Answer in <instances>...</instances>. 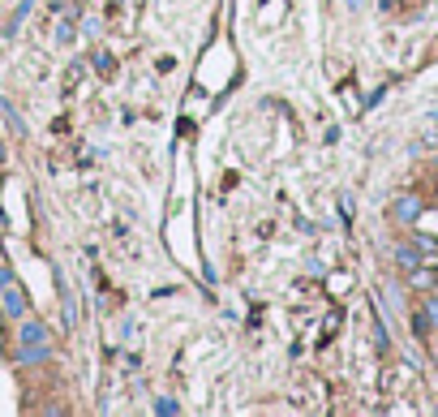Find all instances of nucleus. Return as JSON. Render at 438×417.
Returning a JSON list of instances; mask_svg holds the SVG:
<instances>
[{"instance_id": "nucleus-12", "label": "nucleus", "mask_w": 438, "mask_h": 417, "mask_svg": "<svg viewBox=\"0 0 438 417\" xmlns=\"http://www.w3.org/2000/svg\"><path fill=\"white\" fill-rule=\"evenodd\" d=\"M56 39H61V43H73V22H65V26L56 31Z\"/></svg>"}, {"instance_id": "nucleus-9", "label": "nucleus", "mask_w": 438, "mask_h": 417, "mask_svg": "<svg viewBox=\"0 0 438 417\" xmlns=\"http://www.w3.org/2000/svg\"><path fill=\"white\" fill-rule=\"evenodd\" d=\"M421 314H425V318H430V327H438V297H430V301H425V310H421Z\"/></svg>"}, {"instance_id": "nucleus-3", "label": "nucleus", "mask_w": 438, "mask_h": 417, "mask_svg": "<svg viewBox=\"0 0 438 417\" xmlns=\"http://www.w3.org/2000/svg\"><path fill=\"white\" fill-rule=\"evenodd\" d=\"M417 215H421V198H417V194H404V198L391 203V219H396V224H412Z\"/></svg>"}, {"instance_id": "nucleus-10", "label": "nucleus", "mask_w": 438, "mask_h": 417, "mask_svg": "<svg viewBox=\"0 0 438 417\" xmlns=\"http://www.w3.org/2000/svg\"><path fill=\"white\" fill-rule=\"evenodd\" d=\"M95 69H99V73H112V56H108V52H95Z\"/></svg>"}, {"instance_id": "nucleus-1", "label": "nucleus", "mask_w": 438, "mask_h": 417, "mask_svg": "<svg viewBox=\"0 0 438 417\" xmlns=\"http://www.w3.org/2000/svg\"><path fill=\"white\" fill-rule=\"evenodd\" d=\"M47 357H52V336H47V327L39 323V318H26V314H22V327H17V361L39 365V361H47Z\"/></svg>"}, {"instance_id": "nucleus-2", "label": "nucleus", "mask_w": 438, "mask_h": 417, "mask_svg": "<svg viewBox=\"0 0 438 417\" xmlns=\"http://www.w3.org/2000/svg\"><path fill=\"white\" fill-rule=\"evenodd\" d=\"M26 306H31V297H26V288L13 280L9 288H0V310H5L9 318H22L26 314Z\"/></svg>"}, {"instance_id": "nucleus-8", "label": "nucleus", "mask_w": 438, "mask_h": 417, "mask_svg": "<svg viewBox=\"0 0 438 417\" xmlns=\"http://www.w3.org/2000/svg\"><path fill=\"white\" fill-rule=\"evenodd\" d=\"M155 413H164V417H168V413H180V404L164 396V400H155Z\"/></svg>"}, {"instance_id": "nucleus-6", "label": "nucleus", "mask_w": 438, "mask_h": 417, "mask_svg": "<svg viewBox=\"0 0 438 417\" xmlns=\"http://www.w3.org/2000/svg\"><path fill=\"white\" fill-rule=\"evenodd\" d=\"M434 284H438V276L430 272V267H421V262H417V267H412V288H421V292H430Z\"/></svg>"}, {"instance_id": "nucleus-7", "label": "nucleus", "mask_w": 438, "mask_h": 417, "mask_svg": "<svg viewBox=\"0 0 438 417\" xmlns=\"http://www.w3.org/2000/svg\"><path fill=\"white\" fill-rule=\"evenodd\" d=\"M396 262H400V267H408V272H412V267L421 262V250H417V245H396Z\"/></svg>"}, {"instance_id": "nucleus-11", "label": "nucleus", "mask_w": 438, "mask_h": 417, "mask_svg": "<svg viewBox=\"0 0 438 417\" xmlns=\"http://www.w3.org/2000/svg\"><path fill=\"white\" fill-rule=\"evenodd\" d=\"M417 250H421V254H438V241H434V237H417Z\"/></svg>"}, {"instance_id": "nucleus-13", "label": "nucleus", "mask_w": 438, "mask_h": 417, "mask_svg": "<svg viewBox=\"0 0 438 417\" xmlns=\"http://www.w3.org/2000/svg\"><path fill=\"white\" fill-rule=\"evenodd\" d=\"M9 284H13V272H9L5 262H0V288H9Z\"/></svg>"}, {"instance_id": "nucleus-5", "label": "nucleus", "mask_w": 438, "mask_h": 417, "mask_svg": "<svg viewBox=\"0 0 438 417\" xmlns=\"http://www.w3.org/2000/svg\"><path fill=\"white\" fill-rule=\"evenodd\" d=\"M61 314H65V327H69V331L82 323V318H77V297H73L69 284H61Z\"/></svg>"}, {"instance_id": "nucleus-4", "label": "nucleus", "mask_w": 438, "mask_h": 417, "mask_svg": "<svg viewBox=\"0 0 438 417\" xmlns=\"http://www.w3.org/2000/svg\"><path fill=\"white\" fill-rule=\"evenodd\" d=\"M0 116H5V125H9V134H13V138H26V120H22V112L5 100V95H0Z\"/></svg>"}]
</instances>
